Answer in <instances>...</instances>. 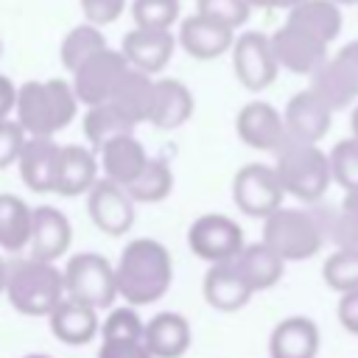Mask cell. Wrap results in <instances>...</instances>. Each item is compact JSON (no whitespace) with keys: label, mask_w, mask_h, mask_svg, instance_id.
Returning <instances> with one entry per match:
<instances>
[{"label":"cell","mask_w":358,"mask_h":358,"mask_svg":"<svg viewBox=\"0 0 358 358\" xmlns=\"http://www.w3.org/2000/svg\"><path fill=\"white\" fill-rule=\"evenodd\" d=\"M282 196H285V187L277 176V168H268L263 162H252L235 173L232 199L241 207V213H246L252 218H266L274 210H280Z\"/></svg>","instance_id":"cell-8"},{"label":"cell","mask_w":358,"mask_h":358,"mask_svg":"<svg viewBox=\"0 0 358 358\" xmlns=\"http://www.w3.org/2000/svg\"><path fill=\"white\" fill-rule=\"evenodd\" d=\"M338 322L350 333L358 336V288L341 294V299H338Z\"/></svg>","instance_id":"cell-43"},{"label":"cell","mask_w":358,"mask_h":358,"mask_svg":"<svg viewBox=\"0 0 358 358\" xmlns=\"http://www.w3.org/2000/svg\"><path fill=\"white\" fill-rule=\"evenodd\" d=\"M179 45L187 56L210 62V59H218L227 50H232L235 28H229L227 22H221L215 17L196 11L179 22Z\"/></svg>","instance_id":"cell-14"},{"label":"cell","mask_w":358,"mask_h":358,"mask_svg":"<svg viewBox=\"0 0 358 358\" xmlns=\"http://www.w3.org/2000/svg\"><path fill=\"white\" fill-rule=\"evenodd\" d=\"M333 106L313 90H302L296 95H291L282 117H285V129L291 140H302V143H319L333 123Z\"/></svg>","instance_id":"cell-15"},{"label":"cell","mask_w":358,"mask_h":358,"mask_svg":"<svg viewBox=\"0 0 358 358\" xmlns=\"http://www.w3.org/2000/svg\"><path fill=\"white\" fill-rule=\"evenodd\" d=\"M235 131L249 148L257 151H277L288 140L285 117L266 101L246 103L235 117Z\"/></svg>","instance_id":"cell-16"},{"label":"cell","mask_w":358,"mask_h":358,"mask_svg":"<svg viewBox=\"0 0 358 358\" xmlns=\"http://www.w3.org/2000/svg\"><path fill=\"white\" fill-rule=\"evenodd\" d=\"M143 333H145V322L137 316L131 305L112 308V313L101 324L103 338H143Z\"/></svg>","instance_id":"cell-38"},{"label":"cell","mask_w":358,"mask_h":358,"mask_svg":"<svg viewBox=\"0 0 358 358\" xmlns=\"http://www.w3.org/2000/svg\"><path fill=\"white\" fill-rule=\"evenodd\" d=\"M78 3H81L84 17L90 22H95V25L115 22L123 14V8H126V0H78Z\"/></svg>","instance_id":"cell-42"},{"label":"cell","mask_w":358,"mask_h":358,"mask_svg":"<svg viewBox=\"0 0 358 358\" xmlns=\"http://www.w3.org/2000/svg\"><path fill=\"white\" fill-rule=\"evenodd\" d=\"M73 241L70 221L62 210L42 204L34 207V227H31V255L42 260H59Z\"/></svg>","instance_id":"cell-21"},{"label":"cell","mask_w":358,"mask_h":358,"mask_svg":"<svg viewBox=\"0 0 358 358\" xmlns=\"http://www.w3.org/2000/svg\"><path fill=\"white\" fill-rule=\"evenodd\" d=\"M299 3H305V0H274L277 8H294V6H299Z\"/></svg>","instance_id":"cell-47"},{"label":"cell","mask_w":358,"mask_h":358,"mask_svg":"<svg viewBox=\"0 0 358 358\" xmlns=\"http://www.w3.org/2000/svg\"><path fill=\"white\" fill-rule=\"evenodd\" d=\"M154 81L151 73H143L137 67H129L120 87L112 95V103L131 120V123H148V109L154 98Z\"/></svg>","instance_id":"cell-29"},{"label":"cell","mask_w":358,"mask_h":358,"mask_svg":"<svg viewBox=\"0 0 358 358\" xmlns=\"http://www.w3.org/2000/svg\"><path fill=\"white\" fill-rule=\"evenodd\" d=\"M134 199L112 179H98L87 193V213L92 224L106 235H126L134 224Z\"/></svg>","instance_id":"cell-13"},{"label":"cell","mask_w":358,"mask_h":358,"mask_svg":"<svg viewBox=\"0 0 358 358\" xmlns=\"http://www.w3.org/2000/svg\"><path fill=\"white\" fill-rule=\"evenodd\" d=\"M106 48V36L101 34V25L95 22H84V25H76L64 39H62V48H59V59H62V67L64 70H78L90 56H95L98 50Z\"/></svg>","instance_id":"cell-32"},{"label":"cell","mask_w":358,"mask_h":358,"mask_svg":"<svg viewBox=\"0 0 358 358\" xmlns=\"http://www.w3.org/2000/svg\"><path fill=\"white\" fill-rule=\"evenodd\" d=\"M98 159L84 145H62L59 168H56V187L59 196H81L98 182Z\"/></svg>","instance_id":"cell-22"},{"label":"cell","mask_w":358,"mask_h":358,"mask_svg":"<svg viewBox=\"0 0 358 358\" xmlns=\"http://www.w3.org/2000/svg\"><path fill=\"white\" fill-rule=\"evenodd\" d=\"M193 115V92L179 78H157L148 109V123L157 129H179Z\"/></svg>","instance_id":"cell-20"},{"label":"cell","mask_w":358,"mask_h":358,"mask_svg":"<svg viewBox=\"0 0 358 358\" xmlns=\"http://www.w3.org/2000/svg\"><path fill=\"white\" fill-rule=\"evenodd\" d=\"M271 48L280 62V67L296 73V76H313L330 56H327V42L308 34L305 28L285 22L271 34Z\"/></svg>","instance_id":"cell-12"},{"label":"cell","mask_w":358,"mask_h":358,"mask_svg":"<svg viewBox=\"0 0 358 358\" xmlns=\"http://www.w3.org/2000/svg\"><path fill=\"white\" fill-rule=\"evenodd\" d=\"M232 263L238 266V271L246 277V282H249L255 291H266V288H271L274 282H280L282 266H285V260H282L266 241H260V243H246V246L232 257Z\"/></svg>","instance_id":"cell-27"},{"label":"cell","mask_w":358,"mask_h":358,"mask_svg":"<svg viewBox=\"0 0 358 358\" xmlns=\"http://www.w3.org/2000/svg\"><path fill=\"white\" fill-rule=\"evenodd\" d=\"M252 294L255 288L246 282V277L238 271L232 260L213 263V268L204 274V299L215 310H224V313L241 310L252 299Z\"/></svg>","instance_id":"cell-19"},{"label":"cell","mask_w":358,"mask_h":358,"mask_svg":"<svg viewBox=\"0 0 358 358\" xmlns=\"http://www.w3.org/2000/svg\"><path fill=\"white\" fill-rule=\"evenodd\" d=\"M324 282L333 291H352L358 288V249H338L324 260L322 268Z\"/></svg>","instance_id":"cell-35"},{"label":"cell","mask_w":358,"mask_h":358,"mask_svg":"<svg viewBox=\"0 0 358 358\" xmlns=\"http://www.w3.org/2000/svg\"><path fill=\"white\" fill-rule=\"evenodd\" d=\"M76 87L64 78L48 81H25L17 90V120L28 134H56L62 131L78 112Z\"/></svg>","instance_id":"cell-2"},{"label":"cell","mask_w":358,"mask_h":358,"mask_svg":"<svg viewBox=\"0 0 358 358\" xmlns=\"http://www.w3.org/2000/svg\"><path fill=\"white\" fill-rule=\"evenodd\" d=\"M327 238H333L338 249H358V190H347V196L341 199L338 210L330 218Z\"/></svg>","instance_id":"cell-34"},{"label":"cell","mask_w":358,"mask_h":358,"mask_svg":"<svg viewBox=\"0 0 358 358\" xmlns=\"http://www.w3.org/2000/svg\"><path fill=\"white\" fill-rule=\"evenodd\" d=\"M31 227H34V210L14 193L0 196V246L8 252H17L31 243Z\"/></svg>","instance_id":"cell-31"},{"label":"cell","mask_w":358,"mask_h":358,"mask_svg":"<svg viewBox=\"0 0 358 358\" xmlns=\"http://www.w3.org/2000/svg\"><path fill=\"white\" fill-rule=\"evenodd\" d=\"M64 288L67 296H76L92 308H109L117 291V274L115 266L95 252H81L67 260L64 268Z\"/></svg>","instance_id":"cell-6"},{"label":"cell","mask_w":358,"mask_h":358,"mask_svg":"<svg viewBox=\"0 0 358 358\" xmlns=\"http://www.w3.org/2000/svg\"><path fill=\"white\" fill-rule=\"evenodd\" d=\"M62 145L50 134H28L20 151V176L34 193H53Z\"/></svg>","instance_id":"cell-18"},{"label":"cell","mask_w":358,"mask_h":358,"mask_svg":"<svg viewBox=\"0 0 358 358\" xmlns=\"http://www.w3.org/2000/svg\"><path fill=\"white\" fill-rule=\"evenodd\" d=\"M274 154H277L274 168L285 193H291L299 201H319L327 193L333 182L330 154H324L316 143H302L288 137Z\"/></svg>","instance_id":"cell-4"},{"label":"cell","mask_w":358,"mask_h":358,"mask_svg":"<svg viewBox=\"0 0 358 358\" xmlns=\"http://www.w3.org/2000/svg\"><path fill=\"white\" fill-rule=\"evenodd\" d=\"M25 358H50V355H25Z\"/></svg>","instance_id":"cell-50"},{"label":"cell","mask_w":358,"mask_h":358,"mask_svg":"<svg viewBox=\"0 0 358 358\" xmlns=\"http://www.w3.org/2000/svg\"><path fill=\"white\" fill-rule=\"evenodd\" d=\"M115 274L117 291L129 305H151L168 291L173 280L171 252L159 241L137 238L123 249Z\"/></svg>","instance_id":"cell-1"},{"label":"cell","mask_w":358,"mask_h":358,"mask_svg":"<svg viewBox=\"0 0 358 358\" xmlns=\"http://www.w3.org/2000/svg\"><path fill=\"white\" fill-rule=\"evenodd\" d=\"M123 56L129 59L131 67L143 70V73H159L173 50H176V36L171 34V28H143V25H134L126 36H123V45H120Z\"/></svg>","instance_id":"cell-17"},{"label":"cell","mask_w":358,"mask_h":358,"mask_svg":"<svg viewBox=\"0 0 358 358\" xmlns=\"http://www.w3.org/2000/svg\"><path fill=\"white\" fill-rule=\"evenodd\" d=\"M131 20L143 28H173L179 22V0H134Z\"/></svg>","instance_id":"cell-37"},{"label":"cell","mask_w":358,"mask_h":358,"mask_svg":"<svg viewBox=\"0 0 358 358\" xmlns=\"http://www.w3.org/2000/svg\"><path fill=\"white\" fill-rule=\"evenodd\" d=\"M330 171L333 179L344 187V190H358V137H347L338 140L330 151Z\"/></svg>","instance_id":"cell-36"},{"label":"cell","mask_w":358,"mask_h":358,"mask_svg":"<svg viewBox=\"0 0 358 358\" xmlns=\"http://www.w3.org/2000/svg\"><path fill=\"white\" fill-rule=\"evenodd\" d=\"M129 67L131 64L123 56V50H112L106 45L103 50L90 56L78 70H73V87H76L78 101L87 103V106L112 101V95L120 87V81L129 73Z\"/></svg>","instance_id":"cell-7"},{"label":"cell","mask_w":358,"mask_h":358,"mask_svg":"<svg viewBox=\"0 0 358 358\" xmlns=\"http://www.w3.org/2000/svg\"><path fill=\"white\" fill-rule=\"evenodd\" d=\"M338 6H358V0H336Z\"/></svg>","instance_id":"cell-49"},{"label":"cell","mask_w":358,"mask_h":358,"mask_svg":"<svg viewBox=\"0 0 358 358\" xmlns=\"http://www.w3.org/2000/svg\"><path fill=\"white\" fill-rule=\"evenodd\" d=\"M98 157H101V171H103V176L106 179H112V182H117V185H129L140 171H143V165L148 162V154H145V148H143V143L129 131V134H120V137H115V140H109L101 151H98Z\"/></svg>","instance_id":"cell-25"},{"label":"cell","mask_w":358,"mask_h":358,"mask_svg":"<svg viewBox=\"0 0 358 358\" xmlns=\"http://www.w3.org/2000/svg\"><path fill=\"white\" fill-rule=\"evenodd\" d=\"M173 187V173H171V165L165 159H151L143 165V171L126 185L129 196L137 201V204H154V201H162Z\"/></svg>","instance_id":"cell-33"},{"label":"cell","mask_w":358,"mask_h":358,"mask_svg":"<svg viewBox=\"0 0 358 358\" xmlns=\"http://www.w3.org/2000/svg\"><path fill=\"white\" fill-rule=\"evenodd\" d=\"M6 280H8V263L0 260V294H6Z\"/></svg>","instance_id":"cell-45"},{"label":"cell","mask_w":358,"mask_h":358,"mask_svg":"<svg viewBox=\"0 0 358 358\" xmlns=\"http://www.w3.org/2000/svg\"><path fill=\"white\" fill-rule=\"evenodd\" d=\"M187 243H190L193 255L207 263L232 260L246 246L241 227L221 213H207V215L196 218L187 232Z\"/></svg>","instance_id":"cell-11"},{"label":"cell","mask_w":358,"mask_h":358,"mask_svg":"<svg viewBox=\"0 0 358 358\" xmlns=\"http://www.w3.org/2000/svg\"><path fill=\"white\" fill-rule=\"evenodd\" d=\"M350 126H352V134L358 137V103H355V109H352V115H350Z\"/></svg>","instance_id":"cell-48"},{"label":"cell","mask_w":358,"mask_h":358,"mask_svg":"<svg viewBox=\"0 0 358 358\" xmlns=\"http://www.w3.org/2000/svg\"><path fill=\"white\" fill-rule=\"evenodd\" d=\"M196 11L215 17L221 22H227L229 28H241L249 20V0H196Z\"/></svg>","instance_id":"cell-39"},{"label":"cell","mask_w":358,"mask_h":358,"mask_svg":"<svg viewBox=\"0 0 358 358\" xmlns=\"http://www.w3.org/2000/svg\"><path fill=\"white\" fill-rule=\"evenodd\" d=\"M143 341L154 358H179L190 347V324L185 316L162 310L145 322Z\"/></svg>","instance_id":"cell-26"},{"label":"cell","mask_w":358,"mask_h":358,"mask_svg":"<svg viewBox=\"0 0 358 358\" xmlns=\"http://www.w3.org/2000/svg\"><path fill=\"white\" fill-rule=\"evenodd\" d=\"M249 6L252 8H277L274 0H249Z\"/></svg>","instance_id":"cell-46"},{"label":"cell","mask_w":358,"mask_h":358,"mask_svg":"<svg viewBox=\"0 0 358 358\" xmlns=\"http://www.w3.org/2000/svg\"><path fill=\"white\" fill-rule=\"evenodd\" d=\"M263 221V241L282 260H308L322 249V241L327 238V229L308 210L280 207Z\"/></svg>","instance_id":"cell-5"},{"label":"cell","mask_w":358,"mask_h":358,"mask_svg":"<svg viewBox=\"0 0 358 358\" xmlns=\"http://www.w3.org/2000/svg\"><path fill=\"white\" fill-rule=\"evenodd\" d=\"M134 126H137V123H131L112 101L87 106V115H84V137L90 140V145H92L95 151H101L109 140L134 131Z\"/></svg>","instance_id":"cell-30"},{"label":"cell","mask_w":358,"mask_h":358,"mask_svg":"<svg viewBox=\"0 0 358 358\" xmlns=\"http://www.w3.org/2000/svg\"><path fill=\"white\" fill-rule=\"evenodd\" d=\"M232 70H235V78L252 92L271 87L280 70V62L271 48V36L260 31L241 34L232 45Z\"/></svg>","instance_id":"cell-9"},{"label":"cell","mask_w":358,"mask_h":358,"mask_svg":"<svg viewBox=\"0 0 358 358\" xmlns=\"http://www.w3.org/2000/svg\"><path fill=\"white\" fill-rule=\"evenodd\" d=\"M17 90L8 76H0V120H6L17 109Z\"/></svg>","instance_id":"cell-44"},{"label":"cell","mask_w":358,"mask_h":358,"mask_svg":"<svg viewBox=\"0 0 358 358\" xmlns=\"http://www.w3.org/2000/svg\"><path fill=\"white\" fill-rule=\"evenodd\" d=\"M98 308L76 296H64L50 310V330L64 344H87L98 333Z\"/></svg>","instance_id":"cell-23"},{"label":"cell","mask_w":358,"mask_h":358,"mask_svg":"<svg viewBox=\"0 0 358 358\" xmlns=\"http://www.w3.org/2000/svg\"><path fill=\"white\" fill-rule=\"evenodd\" d=\"M310 78V87L333 109L350 106L358 98V39L338 48V53L330 56Z\"/></svg>","instance_id":"cell-10"},{"label":"cell","mask_w":358,"mask_h":358,"mask_svg":"<svg viewBox=\"0 0 358 358\" xmlns=\"http://www.w3.org/2000/svg\"><path fill=\"white\" fill-rule=\"evenodd\" d=\"M0 56H3V42H0Z\"/></svg>","instance_id":"cell-51"},{"label":"cell","mask_w":358,"mask_h":358,"mask_svg":"<svg viewBox=\"0 0 358 358\" xmlns=\"http://www.w3.org/2000/svg\"><path fill=\"white\" fill-rule=\"evenodd\" d=\"M28 131L20 126V120H0V168H8L20 159V151L25 145Z\"/></svg>","instance_id":"cell-40"},{"label":"cell","mask_w":358,"mask_h":358,"mask_svg":"<svg viewBox=\"0 0 358 358\" xmlns=\"http://www.w3.org/2000/svg\"><path fill=\"white\" fill-rule=\"evenodd\" d=\"M98 358H154L143 338H103Z\"/></svg>","instance_id":"cell-41"},{"label":"cell","mask_w":358,"mask_h":358,"mask_svg":"<svg viewBox=\"0 0 358 358\" xmlns=\"http://www.w3.org/2000/svg\"><path fill=\"white\" fill-rule=\"evenodd\" d=\"M271 358H316L319 352V327L308 316L282 319L268 341Z\"/></svg>","instance_id":"cell-24"},{"label":"cell","mask_w":358,"mask_h":358,"mask_svg":"<svg viewBox=\"0 0 358 358\" xmlns=\"http://www.w3.org/2000/svg\"><path fill=\"white\" fill-rule=\"evenodd\" d=\"M64 271L53 260L36 255L8 263L6 296L25 316H50V310L64 299Z\"/></svg>","instance_id":"cell-3"},{"label":"cell","mask_w":358,"mask_h":358,"mask_svg":"<svg viewBox=\"0 0 358 358\" xmlns=\"http://www.w3.org/2000/svg\"><path fill=\"white\" fill-rule=\"evenodd\" d=\"M285 22H294L305 28L308 34L324 39L327 45L341 34V6L336 0H305L294 8H288Z\"/></svg>","instance_id":"cell-28"}]
</instances>
